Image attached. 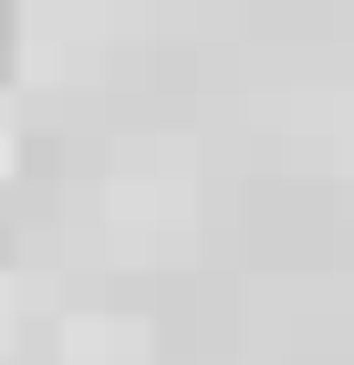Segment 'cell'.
Returning a JSON list of instances; mask_svg holds the SVG:
<instances>
[]
</instances>
